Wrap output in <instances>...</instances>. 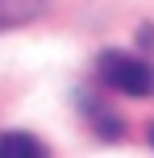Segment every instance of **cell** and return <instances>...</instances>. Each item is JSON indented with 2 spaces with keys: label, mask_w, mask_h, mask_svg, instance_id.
Returning a JSON list of instances; mask_svg holds the SVG:
<instances>
[{
  "label": "cell",
  "mask_w": 154,
  "mask_h": 158,
  "mask_svg": "<svg viewBox=\"0 0 154 158\" xmlns=\"http://www.w3.org/2000/svg\"><path fill=\"white\" fill-rule=\"evenodd\" d=\"M96 75L108 92L133 96V100H146L154 96V63L142 54H125V50H100L96 58Z\"/></svg>",
  "instance_id": "cell-1"
},
{
  "label": "cell",
  "mask_w": 154,
  "mask_h": 158,
  "mask_svg": "<svg viewBox=\"0 0 154 158\" xmlns=\"http://www.w3.org/2000/svg\"><path fill=\"white\" fill-rule=\"evenodd\" d=\"M0 158H50V150L33 133L13 129V133H0Z\"/></svg>",
  "instance_id": "cell-4"
},
{
  "label": "cell",
  "mask_w": 154,
  "mask_h": 158,
  "mask_svg": "<svg viewBox=\"0 0 154 158\" xmlns=\"http://www.w3.org/2000/svg\"><path fill=\"white\" fill-rule=\"evenodd\" d=\"M50 0H0V33L17 29V25H29L33 17L46 13Z\"/></svg>",
  "instance_id": "cell-3"
},
{
  "label": "cell",
  "mask_w": 154,
  "mask_h": 158,
  "mask_svg": "<svg viewBox=\"0 0 154 158\" xmlns=\"http://www.w3.org/2000/svg\"><path fill=\"white\" fill-rule=\"evenodd\" d=\"M79 108H83V117H88V125L96 129L104 142H117V137H125V121L117 117V112L108 108L104 100H96V96H79Z\"/></svg>",
  "instance_id": "cell-2"
},
{
  "label": "cell",
  "mask_w": 154,
  "mask_h": 158,
  "mask_svg": "<svg viewBox=\"0 0 154 158\" xmlns=\"http://www.w3.org/2000/svg\"><path fill=\"white\" fill-rule=\"evenodd\" d=\"M150 146H154V125H150Z\"/></svg>",
  "instance_id": "cell-5"
}]
</instances>
